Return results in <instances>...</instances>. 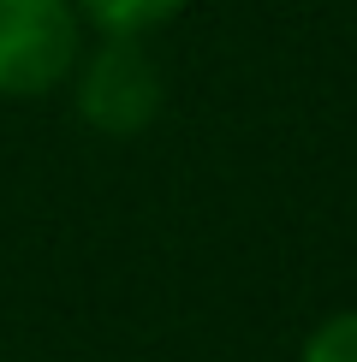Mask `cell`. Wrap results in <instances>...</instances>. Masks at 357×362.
Returning a JSON list of instances; mask_svg holds the SVG:
<instances>
[{"label": "cell", "mask_w": 357, "mask_h": 362, "mask_svg": "<svg viewBox=\"0 0 357 362\" xmlns=\"http://www.w3.org/2000/svg\"><path fill=\"white\" fill-rule=\"evenodd\" d=\"M78 6L108 30V36H143V30L167 24L185 0H78Z\"/></svg>", "instance_id": "3"}, {"label": "cell", "mask_w": 357, "mask_h": 362, "mask_svg": "<svg viewBox=\"0 0 357 362\" xmlns=\"http://www.w3.org/2000/svg\"><path fill=\"white\" fill-rule=\"evenodd\" d=\"M155 107H161V71L149 66L137 36H113L84 66V119L96 131L131 137V131H143L155 119Z\"/></svg>", "instance_id": "2"}, {"label": "cell", "mask_w": 357, "mask_h": 362, "mask_svg": "<svg viewBox=\"0 0 357 362\" xmlns=\"http://www.w3.org/2000/svg\"><path fill=\"white\" fill-rule=\"evenodd\" d=\"M304 362H357V309L316 327L310 344H304Z\"/></svg>", "instance_id": "4"}, {"label": "cell", "mask_w": 357, "mask_h": 362, "mask_svg": "<svg viewBox=\"0 0 357 362\" xmlns=\"http://www.w3.org/2000/svg\"><path fill=\"white\" fill-rule=\"evenodd\" d=\"M78 66L72 0H0V95H48Z\"/></svg>", "instance_id": "1"}]
</instances>
